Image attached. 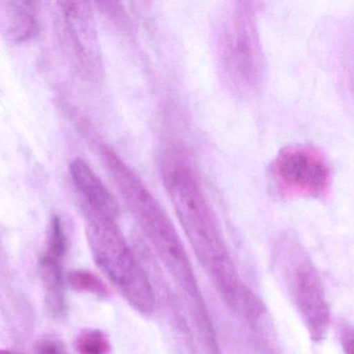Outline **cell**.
Here are the masks:
<instances>
[{"instance_id":"cell-13","label":"cell","mask_w":354,"mask_h":354,"mask_svg":"<svg viewBox=\"0 0 354 354\" xmlns=\"http://www.w3.org/2000/svg\"><path fill=\"white\" fill-rule=\"evenodd\" d=\"M66 248H67V239H66L65 232H64L61 219L55 217L49 230L48 245L45 254L63 260Z\"/></svg>"},{"instance_id":"cell-3","label":"cell","mask_w":354,"mask_h":354,"mask_svg":"<svg viewBox=\"0 0 354 354\" xmlns=\"http://www.w3.org/2000/svg\"><path fill=\"white\" fill-rule=\"evenodd\" d=\"M213 53L223 86L237 97L254 95L262 84L264 57L254 3L234 1L219 11Z\"/></svg>"},{"instance_id":"cell-7","label":"cell","mask_w":354,"mask_h":354,"mask_svg":"<svg viewBox=\"0 0 354 354\" xmlns=\"http://www.w3.org/2000/svg\"><path fill=\"white\" fill-rule=\"evenodd\" d=\"M80 61L88 72L100 69V46L94 14L86 1H63L59 3Z\"/></svg>"},{"instance_id":"cell-6","label":"cell","mask_w":354,"mask_h":354,"mask_svg":"<svg viewBox=\"0 0 354 354\" xmlns=\"http://www.w3.org/2000/svg\"><path fill=\"white\" fill-rule=\"evenodd\" d=\"M271 173L277 190L288 198H325L333 181L324 153L310 145L281 149L273 160Z\"/></svg>"},{"instance_id":"cell-16","label":"cell","mask_w":354,"mask_h":354,"mask_svg":"<svg viewBox=\"0 0 354 354\" xmlns=\"http://www.w3.org/2000/svg\"><path fill=\"white\" fill-rule=\"evenodd\" d=\"M0 354H18L13 352L7 351V350H0Z\"/></svg>"},{"instance_id":"cell-12","label":"cell","mask_w":354,"mask_h":354,"mask_svg":"<svg viewBox=\"0 0 354 354\" xmlns=\"http://www.w3.org/2000/svg\"><path fill=\"white\" fill-rule=\"evenodd\" d=\"M68 283L72 289L77 291L98 296H109V294L107 286L96 274L88 271L77 270L69 273Z\"/></svg>"},{"instance_id":"cell-1","label":"cell","mask_w":354,"mask_h":354,"mask_svg":"<svg viewBox=\"0 0 354 354\" xmlns=\"http://www.w3.org/2000/svg\"><path fill=\"white\" fill-rule=\"evenodd\" d=\"M160 169L165 189L200 264L225 301L238 306L242 298L241 283L196 169L187 156L176 149L163 155Z\"/></svg>"},{"instance_id":"cell-11","label":"cell","mask_w":354,"mask_h":354,"mask_svg":"<svg viewBox=\"0 0 354 354\" xmlns=\"http://www.w3.org/2000/svg\"><path fill=\"white\" fill-rule=\"evenodd\" d=\"M76 349L80 354H109L111 342L100 330L88 329L78 335Z\"/></svg>"},{"instance_id":"cell-2","label":"cell","mask_w":354,"mask_h":354,"mask_svg":"<svg viewBox=\"0 0 354 354\" xmlns=\"http://www.w3.org/2000/svg\"><path fill=\"white\" fill-rule=\"evenodd\" d=\"M104 159L120 194L167 272L187 295L198 297V281L189 257L162 205L115 153L105 151Z\"/></svg>"},{"instance_id":"cell-14","label":"cell","mask_w":354,"mask_h":354,"mask_svg":"<svg viewBox=\"0 0 354 354\" xmlns=\"http://www.w3.org/2000/svg\"><path fill=\"white\" fill-rule=\"evenodd\" d=\"M37 353L38 354H66L63 348L57 344L50 341H43L39 344L37 348Z\"/></svg>"},{"instance_id":"cell-5","label":"cell","mask_w":354,"mask_h":354,"mask_svg":"<svg viewBox=\"0 0 354 354\" xmlns=\"http://www.w3.org/2000/svg\"><path fill=\"white\" fill-rule=\"evenodd\" d=\"M274 264L310 339H324L330 312L320 274L295 238L285 236L274 250Z\"/></svg>"},{"instance_id":"cell-8","label":"cell","mask_w":354,"mask_h":354,"mask_svg":"<svg viewBox=\"0 0 354 354\" xmlns=\"http://www.w3.org/2000/svg\"><path fill=\"white\" fill-rule=\"evenodd\" d=\"M71 174L76 187L86 200L88 211L115 221L119 216V205L98 175L82 159L72 162Z\"/></svg>"},{"instance_id":"cell-4","label":"cell","mask_w":354,"mask_h":354,"mask_svg":"<svg viewBox=\"0 0 354 354\" xmlns=\"http://www.w3.org/2000/svg\"><path fill=\"white\" fill-rule=\"evenodd\" d=\"M86 236L93 258L128 304L140 314H152L155 293L115 221L86 211Z\"/></svg>"},{"instance_id":"cell-15","label":"cell","mask_w":354,"mask_h":354,"mask_svg":"<svg viewBox=\"0 0 354 354\" xmlns=\"http://www.w3.org/2000/svg\"><path fill=\"white\" fill-rule=\"evenodd\" d=\"M342 339H343V345L345 346V351L348 354H352V348H353V335H352V329L344 327L343 331L341 333Z\"/></svg>"},{"instance_id":"cell-10","label":"cell","mask_w":354,"mask_h":354,"mask_svg":"<svg viewBox=\"0 0 354 354\" xmlns=\"http://www.w3.org/2000/svg\"><path fill=\"white\" fill-rule=\"evenodd\" d=\"M43 283L46 291L47 304L53 314L65 313V289L61 259L43 254L40 261Z\"/></svg>"},{"instance_id":"cell-9","label":"cell","mask_w":354,"mask_h":354,"mask_svg":"<svg viewBox=\"0 0 354 354\" xmlns=\"http://www.w3.org/2000/svg\"><path fill=\"white\" fill-rule=\"evenodd\" d=\"M0 30L15 42H24L37 34L36 19L21 3H0Z\"/></svg>"}]
</instances>
